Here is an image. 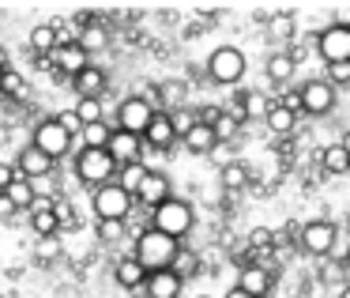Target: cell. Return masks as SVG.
Here are the masks:
<instances>
[{
  "label": "cell",
  "mask_w": 350,
  "mask_h": 298,
  "mask_svg": "<svg viewBox=\"0 0 350 298\" xmlns=\"http://www.w3.org/2000/svg\"><path fill=\"white\" fill-rule=\"evenodd\" d=\"M192 223H196V212H192V204L181 197H166L162 204L151 208V227L162 230V234H170V238H177V242L192 230Z\"/></svg>",
  "instance_id": "cell-1"
},
{
  "label": "cell",
  "mask_w": 350,
  "mask_h": 298,
  "mask_svg": "<svg viewBox=\"0 0 350 298\" xmlns=\"http://www.w3.org/2000/svg\"><path fill=\"white\" fill-rule=\"evenodd\" d=\"M245 69H249V61H245V53L237 46H219L211 57L204 61V72L211 84L219 87H234L245 79Z\"/></svg>",
  "instance_id": "cell-2"
},
{
  "label": "cell",
  "mask_w": 350,
  "mask_h": 298,
  "mask_svg": "<svg viewBox=\"0 0 350 298\" xmlns=\"http://www.w3.org/2000/svg\"><path fill=\"white\" fill-rule=\"evenodd\" d=\"M72 170H76L79 185L94 189V185H102V182H113L117 162L109 159L106 147H79V151H76V162H72Z\"/></svg>",
  "instance_id": "cell-3"
},
{
  "label": "cell",
  "mask_w": 350,
  "mask_h": 298,
  "mask_svg": "<svg viewBox=\"0 0 350 298\" xmlns=\"http://www.w3.org/2000/svg\"><path fill=\"white\" fill-rule=\"evenodd\" d=\"M132 193L117 182H102L91 189V208H94V219H124L129 223L132 215Z\"/></svg>",
  "instance_id": "cell-4"
},
{
  "label": "cell",
  "mask_w": 350,
  "mask_h": 298,
  "mask_svg": "<svg viewBox=\"0 0 350 298\" xmlns=\"http://www.w3.org/2000/svg\"><path fill=\"white\" fill-rule=\"evenodd\" d=\"M174 249H177V238H170V234H162V230L147 227L144 234L136 238V245H132V257H136L147 272H154V268H166L170 264Z\"/></svg>",
  "instance_id": "cell-5"
},
{
  "label": "cell",
  "mask_w": 350,
  "mask_h": 298,
  "mask_svg": "<svg viewBox=\"0 0 350 298\" xmlns=\"http://www.w3.org/2000/svg\"><path fill=\"white\" fill-rule=\"evenodd\" d=\"M31 144L38 147V151H46L49 159H64V155L72 151V144H76V136H68V132L61 129V125L53 121V117H46V121H38L34 125V136H31Z\"/></svg>",
  "instance_id": "cell-6"
},
{
  "label": "cell",
  "mask_w": 350,
  "mask_h": 298,
  "mask_svg": "<svg viewBox=\"0 0 350 298\" xmlns=\"http://www.w3.org/2000/svg\"><path fill=\"white\" fill-rule=\"evenodd\" d=\"M297 99H301V114H309V117H327V114L335 110V102H339V91H335L327 79H309V84H301Z\"/></svg>",
  "instance_id": "cell-7"
},
{
  "label": "cell",
  "mask_w": 350,
  "mask_h": 298,
  "mask_svg": "<svg viewBox=\"0 0 350 298\" xmlns=\"http://www.w3.org/2000/svg\"><path fill=\"white\" fill-rule=\"evenodd\" d=\"M335 234H339V227H335L332 219H312V223H305V227L297 230V245H301L309 257L324 260L327 249H332V242H335Z\"/></svg>",
  "instance_id": "cell-8"
},
{
  "label": "cell",
  "mask_w": 350,
  "mask_h": 298,
  "mask_svg": "<svg viewBox=\"0 0 350 298\" xmlns=\"http://www.w3.org/2000/svg\"><path fill=\"white\" fill-rule=\"evenodd\" d=\"M317 53L324 61H350V27L342 19H335L332 27L317 34Z\"/></svg>",
  "instance_id": "cell-9"
},
{
  "label": "cell",
  "mask_w": 350,
  "mask_h": 298,
  "mask_svg": "<svg viewBox=\"0 0 350 298\" xmlns=\"http://www.w3.org/2000/svg\"><path fill=\"white\" fill-rule=\"evenodd\" d=\"M139 136H144V151H162V155H174V147H177V136H174V129H170L166 110H154V117L147 121V129L139 132Z\"/></svg>",
  "instance_id": "cell-10"
},
{
  "label": "cell",
  "mask_w": 350,
  "mask_h": 298,
  "mask_svg": "<svg viewBox=\"0 0 350 298\" xmlns=\"http://www.w3.org/2000/svg\"><path fill=\"white\" fill-rule=\"evenodd\" d=\"M154 102H147V99H136V95H129V99L117 106V129H124V132H144L147 129V121L154 117Z\"/></svg>",
  "instance_id": "cell-11"
},
{
  "label": "cell",
  "mask_w": 350,
  "mask_h": 298,
  "mask_svg": "<svg viewBox=\"0 0 350 298\" xmlns=\"http://www.w3.org/2000/svg\"><path fill=\"white\" fill-rule=\"evenodd\" d=\"M166 197H174V182H170L162 170H151V166H147V174L139 177V185H136V193H132V200H139L144 208H154V204H162Z\"/></svg>",
  "instance_id": "cell-12"
},
{
  "label": "cell",
  "mask_w": 350,
  "mask_h": 298,
  "mask_svg": "<svg viewBox=\"0 0 350 298\" xmlns=\"http://www.w3.org/2000/svg\"><path fill=\"white\" fill-rule=\"evenodd\" d=\"M106 151H109V159L121 166V162H136V159H144V136L139 132H124V129H113L109 132V140H106Z\"/></svg>",
  "instance_id": "cell-13"
},
{
  "label": "cell",
  "mask_w": 350,
  "mask_h": 298,
  "mask_svg": "<svg viewBox=\"0 0 350 298\" xmlns=\"http://www.w3.org/2000/svg\"><path fill=\"white\" fill-rule=\"evenodd\" d=\"M106 87H109V76H106V69L94 64V61H87L83 69L72 76V91H76L79 99H102Z\"/></svg>",
  "instance_id": "cell-14"
},
{
  "label": "cell",
  "mask_w": 350,
  "mask_h": 298,
  "mask_svg": "<svg viewBox=\"0 0 350 298\" xmlns=\"http://www.w3.org/2000/svg\"><path fill=\"white\" fill-rule=\"evenodd\" d=\"M139 290H144L147 298H181L185 280L177 272H170V268H154V272H147V280Z\"/></svg>",
  "instance_id": "cell-15"
},
{
  "label": "cell",
  "mask_w": 350,
  "mask_h": 298,
  "mask_svg": "<svg viewBox=\"0 0 350 298\" xmlns=\"http://www.w3.org/2000/svg\"><path fill=\"white\" fill-rule=\"evenodd\" d=\"M12 166H16V174H23V177H38V174H53L57 162L49 159L46 151H38L34 144H27L23 151L16 155V162H12Z\"/></svg>",
  "instance_id": "cell-16"
},
{
  "label": "cell",
  "mask_w": 350,
  "mask_h": 298,
  "mask_svg": "<svg viewBox=\"0 0 350 298\" xmlns=\"http://www.w3.org/2000/svg\"><path fill=\"white\" fill-rule=\"evenodd\" d=\"M49 57V64H53L57 72H64V76H76L79 69H83L91 57L83 53V49L76 46V42H64V46H53V53H46Z\"/></svg>",
  "instance_id": "cell-17"
},
{
  "label": "cell",
  "mask_w": 350,
  "mask_h": 298,
  "mask_svg": "<svg viewBox=\"0 0 350 298\" xmlns=\"http://www.w3.org/2000/svg\"><path fill=\"white\" fill-rule=\"evenodd\" d=\"M237 287L249 290L252 298H267V290H271V268L267 264H245L241 275H237Z\"/></svg>",
  "instance_id": "cell-18"
},
{
  "label": "cell",
  "mask_w": 350,
  "mask_h": 298,
  "mask_svg": "<svg viewBox=\"0 0 350 298\" xmlns=\"http://www.w3.org/2000/svg\"><path fill=\"white\" fill-rule=\"evenodd\" d=\"M76 46L83 49L87 57L102 53V49L109 46V27L102 23V19H91V23H83V27L76 31Z\"/></svg>",
  "instance_id": "cell-19"
},
{
  "label": "cell",
  "mask_w": 350,
  "mask_h": 298,
  "mask_svg": "<svg viewBox=\"0 0 350 298\" xmlns=\"http://www.w3.org/2000/svg\"><path fill=\"white\" fill-rule=\"evenodd\" d=\"M27 215H31V230H34L38 238H46V234H61V223H57L53 204H49V200H34V204L27 208Z\"/></svg>",
  "instance_id": "cell-20"
},
{
  "label": "cell",
  "mask_w": 350,
  "mask_h": 298,
  "mask_svg": "<svg viewBox=\"0 0 350 298\" xmlns=\"http://www.w3.org/2000/svg\"><path fill=\"white\" fill-rule=\"evenodd\" d=\"M113 280H117V287H124V290H139V287H144V280H147V268H144V264H139V260L129 253V257L117 260Z\"/></svg>",
  "instance_id": "cell-21"
},
{
  "label": "cell",
  "mask_w": 350,
  "mask_h": 298,
  "mask_svg": "<svg viewBox=\"0 0 350 298\" xmlns=\"http://www.w3.org/2000/svg\"><path fill=\"white\" fill-rule=\"evenodd\" d=\"M264 125L275 132V136H294V132H297V114H290V110L279 106V102H267Z\"/></svg>",
  "instance_id": "cell-22"
},
{
  "label": "cell",
  "mask_w": 350,
  "mask_h": 298,
  "mask_svg": "<svg viewBox=\"0 0 350 298\" xmlns=\"http://www.w3.org/2000/svg\"><path fill=\"white\" fill-rule=\"evenodd\" d=\"M320 170L324 174H332V177H342L350 170V151H347V144H327L324 151H320Z\"/></svg>",
  "instance_id": "cell-23"
},
{
  "label": "cell",
  "mask_w": 350,
  "mask_h": 298,
  "mask_svg": "<svg viewBox=\"0 0 350 298\" xmlns=\"http://www.w3.org/2000/svg\"><path fill=\"white\" fill-rule=\"evenodd\" d=\"M181 144H185V151H192V155H207L215 144H219V136H215L211 125H200V121H196V125H192V129L181 136Z\"/></svg>",
  "instance_id": "cell-24"
},
{
  "label": "cell",
  "mask_w": 350,
  "mask_h": 298,
  "mask_svg": "<svg viewBox=\"0 0 350 298\" xmlns=\"http://www.w3.org/2000/svg\"><path fill=\"white\" fill-rule=\"evenodd\" d=\"M4 200H8L16 212H27V208L34 204V189H31V177H23V174H16L8 185H4Z\"/></svg>",
  "instance_id": "cell-25"
},
{
  "label": "cell",
  "mask_w": 350,
  "mask_h": 298,
  "mask_svg": "<svg viewBox=\"0 0 350 298\" xmlns=\"http://www.w3.org/2000/svg\"><path fill=\"white\" fill-rule=\"evenodd\" d=\"M166 268H170V272H177L181 280H192V275L200 272V253L177 242V249H174V257H170V264H166Z\"/></svg>",
  "instance_id": "cell-26"
},
{
  "label": "cell",
  "mask_w": 350,
  "mask_h": 298,
  "mask_svg": "<svg viewBox=\"0 0 350 298\" xmlns=\"http://www.w3.org/2000/svg\"><path fill=\"white\" fill-rule=\"evenodd\" d=\"M219 182H222V189H226V193H241L245 185L252 182V170L245 166L241 159H234V162H226V166L219 170Z\"/></svg>",
  "instance_id": "cell-27"
},
{
  "label": "cell",
  "mask_w": 350,
  "mask_h": 298,
  "mask_svg": "<svg viewBox=\"0 0 350 298\" xmlns=\"http://www.w3.org/2000/svg\"><path fill=\"white\" fill-rule=\"evenodd\" d=\"M294 72H297V64L290 61V53H271L267 57V79H271V84H290V79H294Z\"/></svg>",
  "instance_id": "cell-28"
},
{
  "label": "cell",
  "mask_w": 350,
  "mask_h": 298,
  "mask_svg": "<svg viewBox=\"0 0 350 298\" xmlns=\"http://www.w3.org/2000/svg\"><path fill=\"white\" fill-rule=\"evenodd\" d=\"M109 121L102 117V121H87V125H79V147H106V140H109Z\"/></svg>",
  "instance_id": "cell-29"
},
{
  "label": "cell",
  "mask_w": 350,
  "mask_h": 298,
  "mask_svg": "<svg viewBox=\"0 0 350 298\" xmlns=\"http://www.w3.org/2000/svg\"><path fill=\"white\" fill-rule=\"evenodd\" d=\"M154 91H159V95H154V99H162V110H166V114H170V110L185 106V91H189V87H185L181 79H166V84H159V87H154Z\"/></svg>",
  "instance_id": "cell-30"
},
{
  "label": "cell",
  "mask_w": 350,
  "mask_h": 298,
  "mask_svg": "<svg viewBox=\"0 0 350 298\" xmlns=\"http://www.w3.org/2000/svg\"><path fill=\"white\" fill-rule=\"evenodd\" d=\"M264 27H267V38H275V42H290V38H294V16H286V12L267 16Z\"/></svg>",
  "instance_id": "cell-31"
},
{
  "label": "cell",
  "mask_w": 350,
  "mask_h": 298,
  "mask_svg": "<svg viewBox=\"0 0 350 298\" xmlns=\"http://www.w3.org/2000/svg\"><path fill=\"white\" fill-rule=\"evenodd\" d=\"M147 174V162L144 159H136V162H121L117 166V174H113V182L117 185H124L129 193H136V185H139V177Z\"/></svg>",
  "instance_id": "cell-32"
},
{
  "label": "cell",
  "mask_w": 350,
  "mask_h": 298,
  "mask_svg": "<svg viewBox=\"0 0 350 298\" xmlns=\"http://www.w3.org/2000/svg\"><path fill=\"white\" fill-rule=\"evenodd\" d=\"M94 234H98V242L102 245H117V242H124V219H98V227H94Z\"/></svg>",
  "instance_id": "cell-33"
},
{
  "label": "cell",
  "mask_w": 350,
  "mask_h": 298,
  "mask_svg": "<svg viewBox=\"0 0 350 298\" xmlns=\"http://www.w3.org/2000/svg\"><path fill=\"white\" fill-rule=\"evenodd\" d=\"M53 46H57V34H53V27L49 23H38L31 31V49L38 57H46V53H53Z\"/></svg>",
  "instance_id": "cell-34"
},
{
  "label": "cell",
  "mask_w": 350,
  "mask_h": 298,
  "mask_svg": "<svg viewBox=\"0 0 350 298\" xmlns=\"http://www.w3.org/2000/svg\"><path fill=\"white\" fill-rule=\"evenodd\" d=\"M27 91H31V87H27V79L19 76V72H12V69H4V76H0V95H8V99H27Z\"/></svg>",
  "instance_id": "cell-35"
},
{
  "label": "cell",
  "mask_w": 350,
  "mask_h": 298,
  "mask_svg": "<svg viewBox=\"0 0 350 298\" xmlns=\"http://www.w3.org/2000/svg\"><path fill=\"white\" fill-rule=\"evenodd\" d=\"M166 117H170V129H174V136H177V140H181L185 132H189L192 125H196V110H192V106H177V110H170Z\"/></svg>",
  "instance_id": "cell-36"
},
{
  "label": "cell",
  "mask_w": 350,
  "mask_h": 298,
  "mask_svg": "<svg viewBox=\"0 0 350 298\" xmlns=\"http://www.w3.org/2000/svg\"><path fill=\"white\" fill-rule=\"evenodd\" d=\"M324 79L335 87V91L350 87V61H324Z\"/></svg>",
  "instance_id": "cell-37"
},
{
  "label": "cell",
  "mask_w": 350,
  "mask_h": 298,
  "mask_svg": "<svg viewBox=\"0 0 350 298\" xmlns=\"http://www.w3.org/2000/svg\"><path fill=\"white\" fill-rule=\"evenodd\" d=\"M72 110H76L79 125H87V121H102V117H106V106H102V99H79Z\"/></svg>",
  "instance_id": "cell-38"
},
{
  "label": "cell",
  "mask_w": 350,
  "mask_h": 298,
  "mask_svg": "<svg viewBox=\"0 0 350 298\" xmlns=\"http://www.w3.org/2000/svg\"><path fill=\"white\" fill-rule=\"evenodd\" d=\"M264 110H267L264 91H245V99H241V114H245V121H256V117H264Z\"/></svg>",
  "instance_id": "cell-39"
},
{
  "label": "cell",
  "mask_w": 350,
  "mask_h": 298,
  "mask_svg": "<svg viewBox=\"0 0 350 298\" xmlns=\"http://www.w3.org/2000/svg\"><path fill=\"white\" fill-rule=\"evenodd\" d=\"M64 253V245H61V238L57 234H46V238H38V245H34V257L46 264V260H57Z\"/></svg>",
  "instance_id": "cell-40"
},
{
  "label": "cell",
  "mask_w": 350,
  "mask_h": 298,
  "mask_svg": "<svg viewBox=\"0 0 350 298\" xmlns=\"http://www.w3.org/2000/svg\"><path fill=\"white\" fill-rule=\"evenodd\" d=\"M31 189H34V200H53L57 197V182H53V174H38V177H31Z\"/></svg>",
  "instance_id": "cell-41"
},
{
  "label": "cell",
  "mask_w": 350,
  "mask_h": 298,
  "mask_svg": "<svg viewBox=\"0 0 350 298\" xmlns=\"http://www.w3.org/2000/svg\"><path fill=\"white\" fill-rule=\"evenodd\" d=\"M211 129H215V136H219V140H230V136H237V129H241V121H237V117H230L226 110H222V117L211 125Z\"/></svg>",
  "instance_id": "cell-42"
},
{
  "label": "cell",
  "mask_w": 350,
  "mask_h": 298,
  "mask_svg": "<svg viewBox=\"0 0 350 298\" xmlns=\"http://www.w3.org/2000/svg\"><path fill=\"white\" fill-rule=\"evenodd\" d=\"M249 249H252V253H267V249H271V227L249 230Z\"/></svg>",
  "instance_id": "cell-43"
},
{
  "label": "cell",
  "mask_w": 350,
  "mask_h": 298,
  "mask_svg": "<svg viewBox=\"0 0 350 298\" xmlns=\"http://www.w3.org/2000/svg\"><path fill=\"white\" fill-rule=\"evenodd\" d=\"M294 242H297V227H294V223L271 230V249H286V245H294Z\"/></svg>",
  "instance_id": "cell-44"
},
{
  "label": "cell",
  "mask_w": 350,
  "mask_h": 298,
  "mask_svg": "<svg viewBox=\"0 0 350 298\" xmlns=\"http://www.w3.org/2000/svg\"><path fill=\"white\" fill-rule=\"evenodd\" d=\"M207 159H211V162H215V166H219V170H222V166H226V162H234V159H237V155H234V147H230V144H226V140H219V144H215V147H211V151H207Z\"/></svg>",
  "instance_id": "cell-45"
},
{
  "label": "cell",
  "mask_w": 350,
  "mask_h": 298,
  "mask_svg": "<svg viewBox=\"0 0 350 298\" xmlns=\"http://www.w3.org/2000/svg\"><path fill=\"white\" fill-rule=\"evenodd\" d=\"M53 121L61 125V129L68 132V136H79V117H76V110H61V114H57Z\"/></svg>",
  "instance_id": "cell-46"
},
{
  "label": "cell",
  "mask_w": 350,
  "mask_h": 298,
  "mask_svg": "<svg viewBox=\"0 0 350 298\" xmlns=\"http://www.w3.org/2000/svg\"><path fill=\"white\" fill-rule=\"evenodd\" d=\"M219 117H222V106H200L196 110V121L200 125H215Z\"/></svg>",
  "instance_id": "cell-47"
},
{
  "label": "cell",
  "mask_w": 350,
  "mask_h": 298,
  "mask_svg": "<svg viewBox=\"0 0 350 298\" xmlns=\"http://www.w3.org/2000/svg\"><path fill=\"white\" fill-rule=\"evenodd\" d=\"M132 95H136V99L154 102V84H151V79H136V84H132Z\"/></svg>",
  "instance_id": "cell-48"
},
{
  "label": "cell",
  "mask_w": 350,
  "mask_h": 298,
  "mask_svg": "<svg viewBox=\"0 0 350 298\" xmlns=\"http://www.w3.org/2000/svg\"><path fill=\"white\" fill-rule=\"evenodd\" d=\"M324 280L335 283V287H342V260H332V264L324 268Z\"/></svg>",
  "instance_id": "cell-49"
},
{
  "label": "cell",
  "mask_w": 350,
  "mask_h": 298,
  "mask_svg": "<svg viewBox=\"0 0 350 298\" xmlns=\"http://www.w3.org/2000/svg\"><path fill=\"white\" fill-rule=\"evenodd\" d=\"M279 106H286L290 114H301V99H297V91H282Z\"/></svg>",
  "instance_id": "cell-50"
},
{
  "label": "cell",
  "mask_w": 350,
  "mask_h": 298,
  "mask_svg": "<svg viewBox=\"0 0 350 298\" xmlns=\"http://www.w3.org/2000/svg\"><path fill=\"white\" fill-rule=\"evenodd\" d=\"M12 177H16V166H12V162H0V189H4Z\"/></svg>",
  "instance_id": "cell-51"
},
{
  "label": "cell",
  "mask_w": 350,
  "mask_h": 298,
  "mask_svg": "<svg viewBox=\"0 0 350 298\" xmlns=\"http://www.w3.org/2000/svg\"><path fill=\"white\" fill-rule=\"evenodd\" d=\"M226 298H252V295H249V290H241V287H230Z\"/></svg>",
  "instance_id": "cell-52"
},
{
  "label": "cell",
  "mask_w": 350,
  "mask_h": 298,
  "mask_svg": "<svg viewBox=\"0 0 350 298\" xmlns=\"http://www.w3.org/2000/svg\"><path fill=\"white\" fill-rule=\"evenodd\" d=\"M0 69H12V57H8V49L0 46Z\"/></svg>",
  "instance_id": "cell-53"
},
{
  "label": "cell",
  "mask_w": 350,
  "mask_h": 298,
  "mask_svg": "<svg viewBox=\"0 0 350 298\" xmlns=\"http://www.w3.org/2000/svg\"><path fill=\"white\" fill-rule=\"evenodd\" d=\"M0 197H4V189H0Z\"/></svg>",
  "instance_id": "cell-54"
},
{
  "label": "cell",
  "mask_w": 350,
  "mask_h": 298,
  "mask_svg": "<svg viewBox=\"0 0 350 298\" xmlns=\"http://www.w3.org/2000/svg\"><path fill=\"white\" fill-rule=\"evenodd\" d=\"M0 76H4V69H0Z\"/></svg>",
  "instance_id": "cell-55"
},
{
  "label": "cell",
  "mask_w": 350,
  "mask_h": 298,
  "mask_svg": "<svg viewBox=\"0 0 350 298\" xmlns=\"http://www.w3.org/2000/svg\"><path fill=\"white\" fill-rule=\"evenodd\" d=\"M200 298H207V295H200Z\"/></svg>",
  "instance_id": "cell-56"
}]
</instances>
